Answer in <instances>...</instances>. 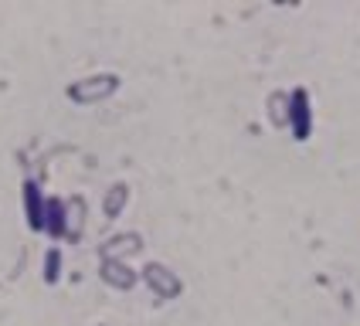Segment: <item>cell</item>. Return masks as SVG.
<instances>
[{
    "label": "cell",
    "instance_id": "cell-4",
    "mask_svg": "<svg viewBox=\"0 0 360 326\" xmlns=\"http://www.w3.org/2000/svg\"><path fill=\"white\" fill-rule=\"evenodd\" d=\"M58 275H61V252L51 248L44 255V282H58Z\"/></svg>",
    "mask_w": 360,
    "mask_h": 326
},
{
    "label": "cell",
    "instance_id": "cell-2",
    "mask_svg": "<svg viewBox=\"0 0 360 326\" xmlns=\"http://www.w3.org/2000/svg\"><path fill=\"white\" fill-rule=\"evenodd\" d=\"M24 211H27L31 231H41V224H44V194H41L38 181H24Z\"/></svg>",
    "mask_w": 360,
    "mask_h": 326
},
{
    "label": "cell",
    "instance_id": "cell-1",
    "mask_svg": "<svg viewBox=\"0 0 360 326\" xmlns=\"http://www.w3.org/2000/svg\"><path fill=\"white\" fill-rule=\"evenodd\" d=\"M289 129L300 143H306L313 133V109H309L306 89H292V96H289Z\"/></svg>",
    "mask_w": 360,
    "mask_h": 326
},
{
    "label": "cell",
    "instance_id": "cell-3",
    "mask_svg": "<svg viewBox=\"0 0 360 326\" xmlns=\"http://www.w3.org/2000/svg\"><path fill=\"white\" fill-rule=\"evenodd\" d=\"M65 228H68V221H65V204L58 197H44V224H41V231H48L51 238H61Z\"/></svg>",
    "mask_w": 360,
    "mask_h": 326
}]
</instances>
